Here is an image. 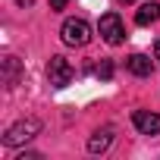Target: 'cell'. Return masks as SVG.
<instances>
[{
  "label": "cell",
  "mask_w": 160,
  "mask_h": 160,
  "mask_svg": "<svg viewBox=\"0 0 160 160\" xmlns=\"http://www.w3.org/2000/svg\"><path fill=\"white\" fill-rule=\"evenodd\" d=\"M66 7V0H50V10H63Z\"/></svg>",
  "instance_id": "obj_11"
},
{
  "label": "cell",
  "mask_w": 160,
  "mask_h": 160,
  "mask_svg": "<svg viewBox=\"0 0 160 160\" xmlns=\"http://www.w3.org/2000/svg\"><path fill=\"white\" fill-rule=\"evenodd\" d=\"M47 78H50V85L53 88H66L69 82H72V66H69V60L66 57H50V63H47Z\"/></svg>",
  "instance_id": "obj_4"
},
{
  "label": "cell",
  "mask_w": 160,
  "mask_h": 160,
  "mask_svg": "<svg viewBox=\"0 0 160 160\" xmlns=\"http://www.w3.org/2000/svg\"><path fill=\"white\" fill-rule=\"evenodd\" d=\"M94 72H98V78H113V63L110 60H101Z\"/></svg>",
  "instance_id": "obj_10"
},
{
  "label": "cell",
  "mask_w": 160,
  "mask_h": 160,
  "mask_svg": "<svg viewBox=\"0 0 160 160\" xmlns=\"http://www.w3.org/2000/svg\"><path fill=\"white\" fill-rule=\"evenodd\" d=\"M16 3H22V7H25V3H32V0H16Z\"/></svg>",
  "instance_id": "obj_13"
},
{
  "label": "cell",
  "mask_w": 160,
  "mask_h": 160,
  "mask_svg": "<svg viewBox=\"0 0 160 160\" xmlns=\"http://www.w3.org/2000/svg\"><path fill=\"white\" fill-rule=\"evenodd\" d=\"M38 132H41V122H38L35 116H28V119H19L16 126H10V129H7V135H3V144H7V148H16V144H22V141H32Z\"/></svg>",
  "instance_id": "obj_2"
},
{
  "label": "cell",
  "mask_w": 160,
  "mask_h": 160,
  "mask_svg": "<svg viewBox=\"0 0 160 160\" xmlns=\"http://www.w3.org/2000/svg\"><path fill=\"white\" fill-rule=\"evenodd\" d=\"M132 122L141 135H157L160 132V113H151V110H135L132 113Z\"/></svg>",
  "instance_id": "obj_5"
},
{
  "label": "cell",
  "mask_w": 160,
  "mask_h": 160,
  "mask_svg": "<svg viewBox=\"0 0 160 160\" xmlns=\"http://www.w3.org/2000/svg\"><path fill=\"white\" fill-rule=\"evenodd\" d=\"M126 69H129L132 75H141V78H144V75H151V72H154V60H151V57H144V53H132V57L126 60Z\"/></svg>",
  "instance_id": "obj_6"
},
{
  "label": "cell",
  "mask_w": 160,
  "mask_h": 160,
  "mask_svg": "<svg viewBox=\"0 0 160 160\" xmlns=\"http://www.w3.org/2000/svg\"><path fill=\"white\" fill-rule=\"evenodd\" d=\"M60 38H63V44H69V47H85V44L91 41V25H88L85 19H66L63 28H60Z\"/></svg>",
  "instance_id": "obj_1"
},
{
  "label": "cell",
  "mask_w": 160,
  "mask_h": 160,
  "mask_svg": "<svg viewBox=\"0 0 160 160\" xmlns=\"http://www.w3.org/2000/svg\"><path fill=\"white\" fill-rule=\"evenodd\" d=\"M154 53H157V60H160V41H157V47H154Z\"/></svg>",
  "instance_id": "obj_12"
},
{
  "label": "cell",
  "mask_w": 160,
  "mask_h": 160,
  "mask_svg": "<svg viewBox=\"0 0 160 160\" xmlns=\"http://www.w3.org/2000/svg\"><path fill=\"white\" fill-rule=\"evenodd\" d=\"M19 75H22L19 60H16V57H3V82H7V88H13V85L19 82Z\"/></svg>",
  "instance_id": "obj_9"
},
{
  "label": "cell",
  "mask_w": 160,
  "mask_h": 160,
  "mask_svg": "<svg viewBox=\"0 0 160 160\" xmlns=\"http://www.w3.org/2000/svg\"><path fill=\"white\" fill-rule=\"evenodd\" d=\"M98 32H101V38L107 41V44H122L126 41V28H122V19L116 16V13H107V16H101V22H98Z\"/></svg>",
  "instance_id": "obj_3"
},
{
  "label": "cell",
  "mask_w": 160,
  "mask_h": 160,
  "mask_svg": "<svg viewBox=\"0 0 160 160\" xmlns=\"http://www.w3.org/2000/svg\"><path fill=\"white\" fill-rule=\"evenodd\" d=\"M110 144H113V129H110V126L98 129V132L88 138V151H91V154H104Z\"/></svg>",
  "instance_id": "obj_7"
},
{
  "label": "cell",
  "mask_w": 160,
  "mask_h": 160,
  "mask_svg": "<svg viewBox=\"0 0 160 160\" xmlns=\"http://www.w3.org/2000/svg\"><path fill=\"white\" fill-rule=\"evenodd\" d=\"M122 3H132V0H122Z\"/></svg>",
  "instance_id": "obj_14"
},
{
  "label": "cell",
  "mask_w": 160,
  "mask_h": 160,
  "mask_svg": "<svg viewBox=\"0 0 160 160\" xmlns=\"http://www.w3.org/2000/svg\"><path fill=\"white\" fill-rule=\"evenodd\" d=\"M157 19H160V3H154V0H151V3H141L138 13H135V22L138 25H154Z\"/></svg>",
  "instance_id": "obj_8"
}]
</instances>
